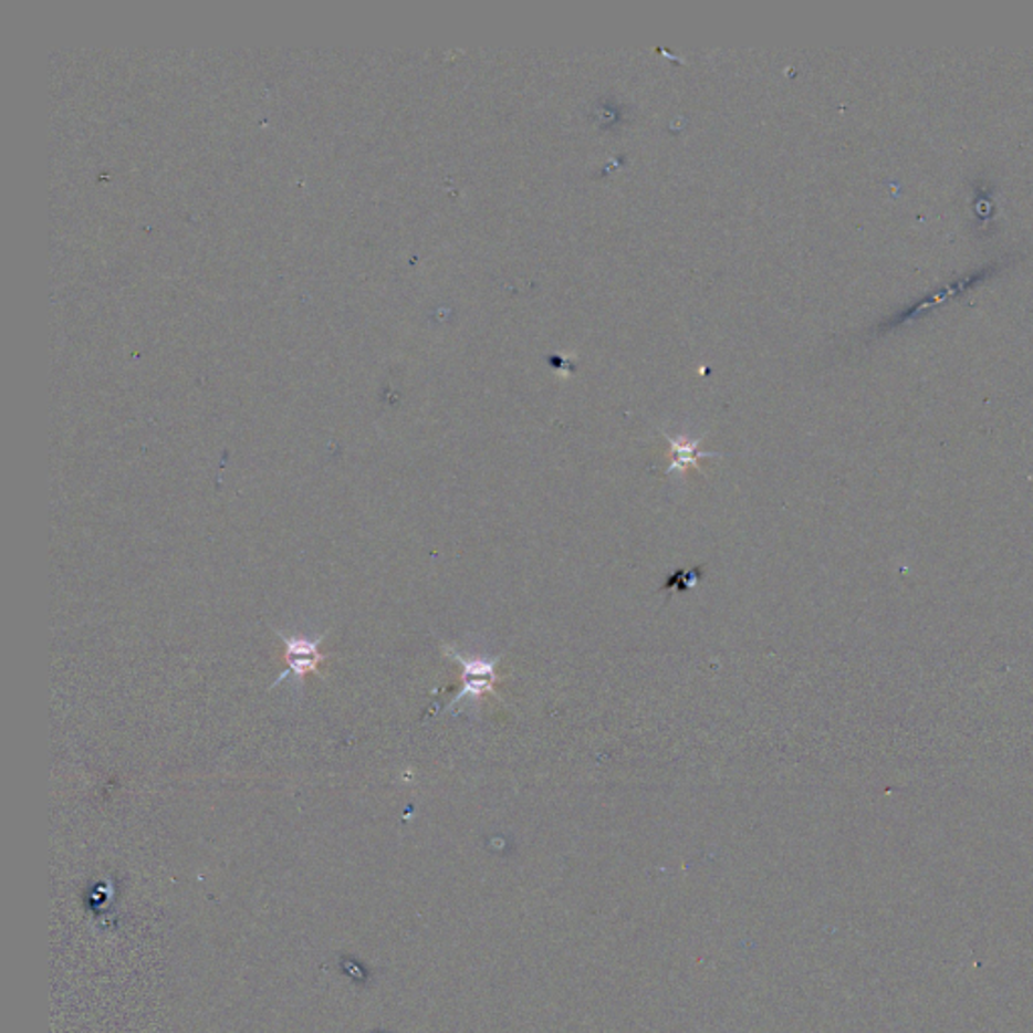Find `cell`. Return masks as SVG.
I'll list each match as a JSON object with an SVG mask.
<instances>
[{"label":"cell","mask_w":1033,"mask_h":1033,"mask_svg":"<svg viewBox=\"0 0 1033 1033\" xmlns=\"http://www.w3.org/2000/svg\"><path fill=\"white\" fill-rule=\"evenodd\" d=\"M448 656L455 658L460 665V690L452 705H459L462 699H472L479 701L484 695L497 697V682L503 680V677L497 672V662L494 660H482V658H467L457 653L455 648H447Z\"/></svg>","instance_id":"cell-1"},{"label":"cell","mask_w":1033,"mask_h":1033,"mask_svg":"<svg viewBox=\"0 0 1033 1033\" xmlns=\"http://www.w3.org/2000/svg\"><path fill=\"white\" fill-rule=\"evenodd\" d=\"M281 640L285 644V665H288V670L276 678L273 682V687L283 682L289 675L298 677L299 682H303V678L307 675H320V666L322 662H325L327 656L322 655L320 646H322V638L317 640H310V638H301V636H288L283 632H279Z\"/></svg>","instance_id":"cell-2"},{"label":"cell","mask_w":1033,"mask_h":1033,"mask_svg":"<svg viewBox=\"0 0 1033 1033\" xmlns=\"http://www.w3.org/2000/svg\"><path fill=\"white\" fill-rule=\"evenodd\" d=\"M668 438V445H670V465H668V472H687L689 469H699L701 467L702 459H711V457H719L717 452H702L699 445L701 440H690L689 437H677Z\"/></svg>","instance_id":"cell-3"}]
</instances>
